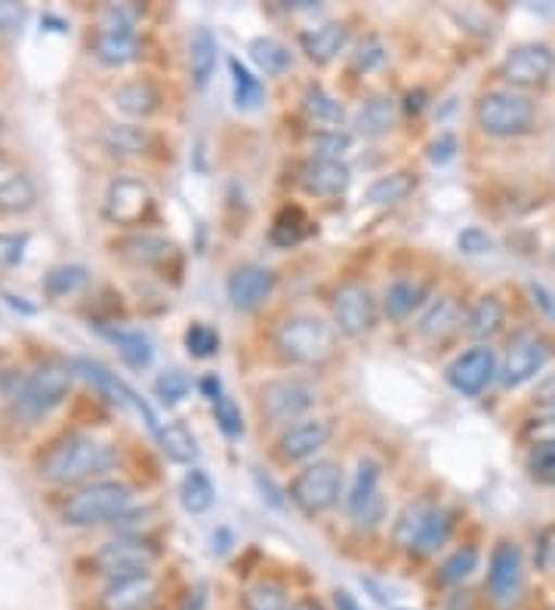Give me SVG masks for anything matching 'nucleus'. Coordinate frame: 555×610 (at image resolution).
<instances>
[{"mask_svg":"<svg viewBox=\"0 0 555 610\" xmlns=\"http://www.w3.org/2000/svg\"><path fill=\"white\" fill-rule=\"evenodd\" d=\"M115 462V454L97 441L93 435H84V432H75V435H65L59 439L43 459H40V475L53 484H80L87 478L105 472L109 466Z\"/></svg>","mask_w":555,"mask_h":610,"instance_id":"f257e3e1","label":"nucleus"},{"mask_svg":"<svg viewBox=\"0 0 555 610\" xmlns=\"http://www.w3.org/2000/svg\"><path fill=\"white\" fill-rule=\"evenodd\" d=\"M278 355L300 367H321L337 355V333L333 327L315 315H290L275 333Z\"/></svg>","mask_w":555,"mask_h":610,"instance_id":"f03ea898","label":"nucleus"},{"mask_svg":"<svg viewBox=\"0 0 555 610\" xmlns=\"http://www.w3.org/2000/svg\"><path fill=\"white\" fill-rule=\"evenodd\" d=\"M476 120L488 136L497 139H516L534 130V102L528 96H518L513 90H494L484 93L476 105Z\"/></svg>","mask_w":555,"mask_h":610,"instance_id":"7ed1b4c3","label":"nucleus"},{"mask_svg":"<svg viewBox=\"0 0 555 610\" xmlns=\"http://www.w3.org/2000/svg\"><path fill=\"white\" fill-rule=\"evenodd\" d=\"M134 491L121 481H99L75 496H68L62 518L75 528H90V524H102V521H115L130 509Z\"/></svg>","mask_w":555,"mask_h":610,"instance_id":"20e7f679","label":"nucleus"},{"mask_svg":"<svg viewBox=\"0 0 555 610\" xmlns=\"http://www.w3.org/2000/svg\"><path fill=\"white\" fill-rule=\"evenodd\" d=\"M75 382V367L62 361L40 364L38 370L25 380L16 395V410L25 420H40L50 410H56L62 401L68 398Z\"/></svg>","mask_w":555,"mask_h":610,"instance_id":"39448f33","label":"nucleus"},{"mask_svg":"<svg viewBox=\"0 0 555 610\" xmlns=\"http://www.w3.org/2000/svg\"><path fill=\"white\" fill-rule=\"evenodd\" d=\"M340 496H343V469L330 459H318L306 466L290 484V499L308 516L333 509Z\"/></svg>","mask_w":555,"mask_h":610,"instance_id":"423d86ee","label":"nucleus"},{"mask_svg":"<svg viewBox=\"0 0 555 610\" xmlns=\"http://www.w3.org/2000/svg\"><path fill=\"white\" fill-rule=\"evenodd\" d=\"M555 72V53L550 43H518L506 59L500 62V77L518 90H537L546 87Z\"/></svg>","mask_w":555,"mask_h":610,"instance_id":"0eeeda50","label":"nucleus"},{"mask_svg":"<svg viewBox=\"0 0 555 610\" xmlns=\"http://www.w3.org/2000/svg\"><path fill=\"white\" fill-rule=\"evenodd\" d=\"M330 312H333V321L345 336H364L367 330H374L377 318H380V303L370 293V287L358 284V281H345L333 290Z\"/></svg>","mask_w":555,"mask_h":610,"instance_id":"6e6552de","label":"nucleus"},{"mask_svg":"<svg viewBox=\"0 0 555 610\" xmlns=\"http://www.w3.org/2000/svg\"><path fill=\"white\" fill-rule=\"evenodd\" d=\"M154 213L152 189L136 176H117L105 191V219L115 226H139Z\"/></svg>","mask_w":555,"mask_h":610,"instance_id":"1a4fd4ad","label":"nucleus"},{"mask_svg":"<svg viewBox=\"0 0 555 610\" xmlns=\"http://www.w3.org/2000/svg\"><path fill=\"white\" fill-rule=\"evenodd\" d=\"M154 561H157V546L142 539V536H124L115 543H105L93 558L99 573L105 576H134V573H149Z\"/></svg>","mask_w":555,"mask_h":610,"instance_id":"9d476101","label":"nucleus"},{"mask_svg":"<svg viewBox=\"0 0 555 610\" xmlns=\"http://www.w3.org/2000/svg\"><path fill=\"white\" fill-rule=\"evenodd\" d=\"M318 392L303 380H275L260 389V407L272 422H290L315 407Z\"/></svg>","mask_w":555,"mask_h":610,"instance_id":"9b49d317","label":"nucleus"},{"mask_svg":"<svg viewBox=\"0 0 555 610\" xmlns=\"http://www.w3.org/2000/svg\"><path fill=\"white\" fill-rule=\"evenodd\" d=\"M494 373H497V355H494V348L491 345H476V348L463 352V355H457L451 361L447 382H451V389H457L459 395L476 398V395H481L491 385Z\"/></svg>","mask_w":555,"mask_h":610,"instance_id":"f8f14e48","label":"nucleus"},{"mask_svg":"<svg viewBox=\"0 0 555 610\" xmlns=\"http://www.w3.org/2000/svg\"><path fill=\"white\" fill-rule=\"evenodd\" d=\"M550 358V343L534 333V330H521L516 340L509 343L506 364H503V382L509 389H518L525 382H531L543 370V364Z\"/></svg>","mask_w":555,"mask_h":610,"instance_id":"ddd939ff","label":"nucleus"},{"mask_svg":"<svg viewBox=\"0 0 555 610\" xmlns=\"http://www.w3.org/2000/svg\"><path fill=\"white\" fill-rule=\"evenodd\" d=\"M380 462L377 459H362L358 462V475H355V484H352V494L345 499L349 506V516L355 518L358 524H367L374 528L380 518H383V496H380Z\"/></svg>","mask_w":555,"mask_h":610,"instance_id":"4468645a","label":"nucleus"},{"mask_svg":"<svg viewBox=\"0 0 555 610\" xmlns=\"http://www.w3.org/2000/svg\"><path fill=\"white\" fill-rule=\"evenodd\" d=\"M521 549L516 543H500L491 552L488 564V589L494 595L497 605H513L521 592Z\"/></svg>","mask_w":555,"mask_h":610,"instance_id":"2eb2a0df","label":"nucleus"},{"mask_svg":"<svg viewBox=\"0 0 555 610\" xmlns=\"http://www.w3.org/2000/svg\"><path fill=\"white\" fill-rule=\"evenodd\" d=\"M300 186L312 198H340L352 186V170L340 157H312L300 170Z\"/></svg>","mask_w":555,"mask_h":610,"instance_id":"dca6fc26","label":"nucleus"},{"mask_svg":"<svg viewBox=\"0 0 555 610\" xmlns=\"http://www.w3.org/2000/svg\"><path fill=\"white\" fill-rule=\"evenodd\" d=\"M278 284L275 271L266 266H241L231 271L229 278V300L238 312H253L266 303L272 296V290Z\"/></svg>","mask_w":555,"mask_h":610,"instance_id":"f3484780","label":"nucleus"},{"mask_svg":"<svg viewBox=\"0 0 555 610\" xmlns=\"http://www.w3.org/2000/svg\"><path fill=\"white\" fill-rule=\"evenodd\" d=\"M333 435L330 420H303L290 425L288 432L278 439V457L285 462H300V459L315 457Z\"/></svg>","mask_w":555,"mask_h":610,"instance_id":"a211bd4d","label":"nucleus"},{"mask_svg":"<svg viewBox=\"0 0 555 610\" xmlns=\"http://www.w3.org/2000/svg\"><path fill=\"white\" fill-rule=\"evenodd\" d=\"M157 598V580L152 573H134V576H117L102 592V608L105 610H146Z\"/></svg>","mask_w":555,"mask_h":610,"instance_id":"6ab92c4d","label":"nucleus"},{"mask_svg":"<svg viewBox=\"0 0 555 610\" xmlns=\"http://www.w3.org/2000/svg\"><path fill=\"white\" fill-rule=\"evenodd\" d=\"M93 53L102 65L121 68V65H130L142 56V43L136 38L134 28H99Z\"/></svg>","mask_w":555,"mask_h":610,"instance_id":"aec40b11","label":"nucleus"},{"mask_svg":"<svg viewBox=\"0 0 555 610\" xmlns=\"http://www.w3.org/2000/svg\"><path fill=\"white\" fill-rule=\"evenodd\" d=\"M349 43V28L343 22H325L312 31H303L300 35V47L315 65H327L330 59H337L345 50Z\"/></svg>","mask_w":555,"mask_h":610,"instance_id":"412c9836","label":"nucleus"},{"mask_svg":"<svg viewBox=\"0 0 555 610\" xmlns=\"http://www.w3.org/2000/svg\"><path fill=\"white\" fill-rule=\"evenodd\" d=\"M459 321H463V308H459L457 300L454 296H439L436 303L422 312L417 330H420L422 340L439 343V340H447L457 330Z\"/></svg>","mask_w":555,"mask_h":610,"instance_id":"4be33fe9","label":"nucleus"},{"mask_svg":"<svg viewBox=\"0 0 555 610\" xmlns=\"http://www.w3.org/2000/svg\"><path fill=\"white\" fill-rule=\"evenodd\" d=\"M429 296V284L417 281V278H399L386 287L383 293V312L392 321H402L407 318L417 305H422V300Z\"/></svg>","mask_w":555,"mask_h":610,"instance_id":"5701e85b","label":"nucleus"},{"mask_svg":"<svg viewBox=\"0 0 555 610\" xmlns=\"http://www.w3.org/2000/svg\"><path fill=\"white\" fill-rule=\"evenodd\" d=\"M117 250L139 266H164L176 256V244L161 234H130L117 244Z\"/></svg>","mask_w":555,"mask_h":610,"instance_id":"b1692460","label":"nucleus"},{"mask_svg":"<svg viewBox=\"0 0 555 610\" xmlns=\"http://www.w3.org/2000/svg\"><path fill=\"white\" fill-rule=\"evenodd\" d=\"M395 115H399V102H395L392 96L377 93L370 96L362 105V112L355 117V127H358V134L362 136L377 139V136L389 134V130L395 127Z\"/></svg>","mask_w":555,"mask_h":610,"instance_id":"393cba45","label":"nucleus"},{"mask_svg":"<svg viewBox=\"0 0 555 610\" xmlns=\"http://www.w3.org/2000/svg\"><path fill=\"white\" fill-rule=\"evenodd\" d=\"M112 99H115L117 109L130 117H149L161 105V93H157L152 80H127V84L117 87Z\"/></svg>","mask_w":555,"mask_h":610,"instance_id":"a878e982","label":"nucleus"},{"mask_svg":"<svg viewBox=\"0 0 555 610\" xmlns=\"http://www.w3.org/2000/svg\"><path fill=\"white\" fill-rule=\"evenodd\" d=\"M216 56H219V43L211 28H198L189 43V68H192V80L198 90H204L211 84L213 72H216Z\"/></svg>","mask_w":555,"mask_h":610,"instance_id":"bb28decb","label":"nucleus"},{"mask_svg":"<svg viewBox=\"0 0 555 610\" xmlns=\"http://www.w3.org/2000/svg\"><path fill=\"white\" fill-rule=\"evenodd\" d=\"M414 189H417V176L414 173H389V176H380L377 182H370L364 201L374 204V207H395V204H402L404 198H411Z\"/></svg>","mask_w":555,"mask_h":610,"instance_id":"cd10ccee","label":"nucleus"},{"mask_svg":"<svg viewBox=\"0 0 555 610\" xmlns=\"http://www.w3.org/2000/svg\"><path fill=\"white\" fill-rule=\"evenodd\" d=\"M112 343L117 345V352H121V358L136 367V370H142V367H149L154 358V348H152V340L142 333V330H127V327H99Z\"/></svg>","mask_w":555,"mask_h":610,"instance_id":"c85d7f7f","label":"nucleus"},{"mask_svg":"<svg viewBox=\"0 0 555 610\" xmlns=\"http://www.w3.org/2000/svg\"><path fill=\"white\" fill-rule=\"evenodd\" d=\"M503 321H506V305H503V300H500L497 293H484L479 303L472 305L469 318H466L469 333H472L476 340H491V336H497Z\"/></svg>","mask_w":555,"mask_h":610,"instance_id":"c756f323","label":"nucleus"},{"mask_svg":"<svg viewBox=\"0 0 555 610\" xmlns=\"http://www.w3.org/2000/svg\"><path fill=\"white\" fill-rule=\"evenodd\" d=\"M102 145L115 157H134L152 149V134L146 127H134V124H112L102 134Z\"/></svg>","mask_w":555,"mask_h":610,"instance_id":"7c9ffc66","label":"nucleus"},{"mask_svg":"<svg viewBox=\"0 0 555 610\" xmlns=\"http://www.w3.org/2000/svg\"><path fill=\"white\" fill-rule=\"evenodd\" d=\"M77 373H84V380L93 382L99 392L115 404H130L134 398V389L124 380H117V373H112L109 367H102L99 361H90V358H77L75 361Z\"/></svg>","mask_w":555,"mask_h":610,"instance_id":"2f4dec72","label":"nucleus"},{"mask_svg":"<svg viewBox=\"0 0 555 610\" xmlns=\"http://www.w3.org/2000/svg\"><path fill=\"white\" fill-rule=\"evenodd\" d=\"M179 499H182V509L192 512V516L211 512L213 503H216V487H213V481L207 478V472L192 469L189 475L182 478V484H179Z\"/></svg>","mask_w":555,"mask_h":610,"instance_id":"473e14b6","label":"nucleus"},{"mask_svg":"<svg viewBox=\"0 0 555 610\" xmlns=\"http://www.w3.org/2000/svg\"><path fill=\"white\" fill-rule=\"evenodd\" d=\"M303 112H306L315 124H330V127H337V124H343L345 120L343 102L327 93L321 84H308L306 87V93H303Z\"/></svg>","mask_w":555,"mask_h":610,"instance_id":"72a5a7b5","label":"nucleus"},{"mask_svg":"<svg viewBox=\"0 0 555 610\" xmlns=\"http://www.w3.org/2000/svg\"><path fill=\"white\" fill-rule=\"evenodd\" d=\"M154 441L161 444L164 457L171 459V462L189 466V462L198 457V441H194V435L182 422H167V425H161V435Z\"/></svg>","mask_w":555,"mask_h":610,"instance_id":"f704fd0d","label":"nucleus"},{"mask_svg":"<svg viewBox=\"0 0 555 610\" xmlns=\"http://www.w3.org/2000/svg\"><path fill=\"white\" fill-rule=\"evenodd\" d=\"M248 53L266 75H285L290 65H293V56H290L288 47L275 38H253L248 43Z\"/></svg>","mask_w":555,"mask_h":610,"instance_id":"c9c22d12","label":"nucleus"},{"mask_svg":"<svg viewBox=\"0 0 555 610\" xmlns=\"http://www.w3.org/2000/svg\"><path fill=\"white\" fill-rule=\"evenodd\" d=\"M229 72H231V90H235V105L238 109H256L263 102V80L250 72L248 65L241 59H229Z\"/></svg>","mask_w":555,"mask_h":610,"instance_id":"e433bc0d","label":"nucleus"},{"mask_svg":"<svg viewBox=\"0 0 555 610\" xmlns=\"http://www.w3.org/2000/svg\"><path fill=\"white\" fill-rule=\"evenodd\" d=\"M432 503L429 499H417V503H411L407 509H404L399 521H395V543L402 546V549H414L417 546V539H420L422 528H426V521L432 516Z\"/></svg>","mask_w":555,"mask_h":610,"instance_id":"4c0bfd02","label":"nucleus"},{"mask_svg":"<svg viewBox=\"0 0 555 610\" xmlns=\"http://www.w3.org/2000/svg\"><path fill=\"white\" fill-rule=\"evenodd\" d=\"M451 531H454V516H451L447 509L436 506V509H432V516H429V521H426V528H422L417 546H414V552L417 555L439 552L441 546L447 543Z\"/></svg>","mask_w":555,"mask_h":610,"instance_id":"58836bf2","label":"nucleus"},{"mask_svg":"<svg viewBox=\"0 0 555 610\" xmlns=\"http://www.w3.org/2000/svg\"><path fill=\"white\" fill-rule=\"evenodd\" d=\"M90 284V271L84 266H56L43 275V290L50 296H72L77 290Z\"/></svg>","mask_w":555,"mask_h":610,"instance_id":"ea45409f","label":"nucleus"},{"mask_svg":"<svg viewBox=\"0 0 555 610\" xmlns=\"http://www.w3.org/2000/svg\"><path fill=\"white\" fill-rule=\"evenodd\" d=\"M35 201H38V191L28 176H10L7 182H0V211L22 213L35 207Z\"/></svg>","mask_w":555,"mask_h":610,"instance_id":"a19ab883","label":"nucleus"},{"mask_svg":"<svg viewBox=\"0 0 555 610\" xmlns=\"http://www.w3.org/2000/svg\"><path fill=\"white\" fill-rule=\"evenodd\" d=\"M293 605L288 601V592L281 583H272V580H263V583H253L248 592H244V610H290Z\"/></svg>","mask_w":555,"mask_h":610,"instance_id":"79ce46f5","label":"nucleus"},{"mask_svg":"<svg viewBox=\"0 0 555 610\" xmlns=\"http://www.w3.org/2000/svg\"><path fill=\"white\" fill-rule=\"evenodd\" d=\"M306 216L303 211H297V207H288V211L278 213V219H275V226H272V244H278V247H293V244H300L303 238H306Z\"/></svg>","mask_w":555,"mask_h":610,"instance_id":"37998d69","label":"nucleus"},{"mask_svg":"<svg viewBox=\"0 0 555 610\" xmlns=\"http://www.w3.org/2000/svg\"><path fill=\"white\" fill-rule=\"evenodd\" d=\"M476 568H479V552H476L472 546H463V549H457V552L441 564L439 580L441 583H447V586H457V583H463Z\"/></svg>","mask_w":555,"mask_h":610,"instance_id":"c03bdc74","label":"nucleus"},{"mask_svg":"<svg viewBox=\"0 0 555 610\" xmlns=\"http://www.w3.org/2000/svg\"><path fill=\"white\" fill-rule=\"evenodd\" d=\"M154 392H157L161 404L173 407V404H179V401L192 392V380H189L182 370H164V373L157 377V382H154Z\"/></svg>","mask_w":555,"mask_h":610,"instance_id":"a18cd8bd","label":"nucleus"},{"mask_svg":"<svg viewBox=\"0 0 555 610\" xmlns=\"http://www.w3.org/2000/svg\"><path fill=\"white\" fill-rule=\"evenodd\" d=\"M186 348L192 358H213L219 352V333L211 325H192L186 330Z\"/></svg>","mask_w":555,"mask_h":610,"instance_id":"49530a36","label":"nucleus"},{"mask_svg":"<svg viewBox=\"0 0 555 610\" xmlns=\"http://www.w3.org/2000/svg\"><path fill=\"white\" fill-rule=\"evenodd\" d=\"M528 469L540 484H555V441H540L534 444L531 457H528Z\"/></svg>","mask_w":555,"mask_h":610,"instance_id":"de8ad7c7","label":"nucleus"},{"mask_svg":"<svg viewBox=\"0 0 555 610\" xmlns=\"http://www.w3.org/2000/svg\"><path fill=\"white\" fill-rule=\"evenodd\" d=\"M386 62V47L380 38H364L358 43V50L352 53V68L358 72V75H367V72H374V68H380Z\"/></svg>","mask_w":555,"mask_h":610,"instance_id":"09e8293b","label":"nucleus"},{"mask_svg":"<svg viewBox=\"0 0 555 610\" xmlns=\"http://www.w3.org/2000/svg\"><path fill=\"white\" fill-rule=\"evenodd\" d=\"M213 417L219 422V429L229 435V439H238V435H244V417H241V410H238V404L229 398V395H223V398L213 401Z\"/></svg>","mask_w":555,"mask_h":610,"instance_id":"8fccbe9b","label":"nucleus"},{"mask_svg":"<svg viewBox=\"0 0 555 610\" xmlns=\"http://www.w3.org/2000/svg\"><path fill=\"white\" fill-rule=\"evenodd\" d=\"M349 145H352V136L340 134V130H321V134L312 136L315 157H340L343 152H349Z\"/></svg>","mask_w":555,"mask_h":610,"instance_id":"3c124183","label":"nucleus"},{"mask_svg":"<svg viewBox=\"0 0 555 610\" xmlns=\"http://www.w3.org/2000/svg\"><path fill=\"white\" fill-rule=\"evenodd\" d=\"M457 247L469 256H481V253H491L494 250V238L479 226H469L457 234Z\"/></svg>","mask_w":555,"mask_h":610,"instance_id":"603ef678","label":"nucleus"},{"mask_svg":"<svg viewBox=\"0 0 555 610\" xmlns=\"http://www.w3.org/2000/svg\"><path fill=\"white\" fill-rule=\"evenodd\" d=\"M28 234H0V266H20L25 259Z\"/></svg>","mask_w":555,"mask_h":610,"instance_id":"864d4df0","label":"nucleus"},{"mask_svg":"<svg viewBox=\"0 0 555 610\" xmlns=\"http://www.w3.org/2000/svg\"><path fill=\"white\" fill-rule=\"evenodd\" d=\"M454 154H457V136L454 134H441L429 145V161L432 164H447V161H454Z\"/></svg>","mask_w":555,"mask_h":610,"instance_id":"5fc2aeb1","label":"nucleus"},{"mask_svg":"<svg viewBox=\"0 0 555 610\" xmlns=\"http://www.w3.org/2000/svg\"><path fill=\"white\" fill-rule=\"evenodd\" d=\"M528 435L540 441H555V407H550L543 417H537V420L528 422Z\"/></svg>","mask_w":555,"mask_h":610,"instance_id":"6e6d98bb","label":"nucleus"},{"mask_svg":"<svg viewBox=\"0 0 555 610\" xmlns=\"http://www.w3.org/2000/svg\"><path fill=\"white\" fill-rule=\"evenodd\" d=\"M537 564L543 571L555 573V528H550L546 534L540 536V543H537Z\"/></svg>","mask_w":555,"mask_h":610,"instance_id":"4d7b16f0","label":"nucleus"},{"mask_svg":"<svg viewBox=\"0 0 555 610\" xmlns=\"http://www.w3.org/2000/svg\"><path fill=\"white\" fill-rule=\"evenodd\" d=\"M152 516H154L152 509H142V512H124V516L115 518V528H121L124 534L134 536V531L146 528V524H149V518H152Z\"/></svg>","mask_w":555,"mask_h":610,"instance_id":"13d9d810","label":"nucleus"},{"mask_svg":"<svg viewBox=\"0 0 555 610\" xmlns=\"http://www.w3.org/2000/svg\"><path fill=\"white\" fill-rule=\"evenodd\" d=\"M22 7L13 0H0V31H13L22 25Z\"/></svg>","mask_w":555,"mask_h":610,"instance_id":"bf43d9fd","label":"nucleus"},{"mask_svg":"<svg viewBox=\"0 0 555 610\" xmlns=\"http://www.w3.org/2000/svg\"><path fill=\"white\" fill-rule=\"evenodd\" d=\"M531 293H534V303L550 315V318H555V296L546 290L543 284H531Z\"/></svg>","mask_w":555,"mask_h":610,"instance_id":"052dcab7","label":"nucleus"},{"mask_svg":"<svg viewBox=\"0 0 555 610\" xmlns=\"http://www.w3.org/2000/svg\"><path fill=\"white\" fill-rule=\"evenodd\" d=\"M201 392H204V395L211 398V404L216 398H223V395H226V392H223V382H219V377H216V373H207V377L201 380Z\"/></svg>","mask_w":555,"mask_h":610,"instance_id":"680f3d73","label":"nucleus"},{"mask_svg":"<svg viewBox=\"0 0 555 610\" xmlns=\"http://www.w3.org/2000/svg\"><path fill=\"white\" fill-rule=\"evenodd\" d=\"M256 481H260V487H263V494H266L268 491V503H272V506H285V499H281V491H278V487H275V484H272V481H268V478H263V472H256Z\"/></svg>","mask_w":555,"mask_h":610,"instance_id":"e2e57ef3","label":"nucleus"},{"mask_svg":"<svg viewBox=\"0 0 555 610\" xmlns=\"http://www.w3.org/2000/svg\"><path fill=\"white\" fill-rule=\"evenodd\" d=\"M333 605H337V610H362V605L355 601V595L345 589L333 592Z\"/></svg>","mask_w":555,"mask_h":610,"instance_id":"0e129e2a","label":"nucleus"},{"mask_svg":"<svg viewBox=\"0 0 555 610\" xmlns=\"http://www.w3.org/2000/svg\"><path fill=\"white\" fill-rule=\"evenodd\" d=\"M537 398L543 401V404H553V401H555V373L540 382V389H537Z\"/></svg>","mask_w":555,"mask_h":610,"instance_id":"69168bd1","label":"nucleus"},{"mask_svg":"<svg viewBox=\"0 0 555 610\" xmlns=\"http://www.w3.org/2000/svg\"><path fill=\"white\" fill-rule=\"evenodd\" d=\"M422 105H426V93H422V90L407 93V112H422Z\"/></svg>","mask_w":555,"mask_h":610,"instance_id":"338daca9","label":"nucleus"},{"mask_svg":"<svg viewBox=\"0 0 555 610\" xmlns=\"http://www.w3.org/2000/svg\"><path fill=\"white\" fill-rule=\"evenodd\" d=\"M290 610H325L318 601H312V598H303V601H297Z\"/></svg>","mask_w":555,"mask_h":610,"instance_id":"774afa93","label":"nucleus"}]
</instances>
